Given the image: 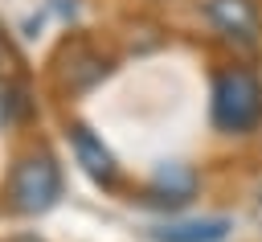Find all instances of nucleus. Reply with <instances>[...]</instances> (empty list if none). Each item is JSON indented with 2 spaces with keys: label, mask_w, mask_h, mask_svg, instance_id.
I'll list each match as a JSON object with an SVG mask.
<instances>
[{
  "label": "nucleus",
  "mask_w": 262,
  "mask_h": 242,
  "mask_svg": "<svg viewBox=\"0 0 262 242\" xmlns=\"http://www.w3.org/2000/svg\"><path fill=\"white\" fill-rule=\"evenodd\" d=\"M209 115L213 127L225 135H250L262 123V82L246 66H221L213 74V94H209Z\"/></svg>",
  "instance_id": "f257e3e1"
},
{
  "label": "nucleus",
  "mask_w": 262,
  "mask_h": 242,
  "mask_svg": "<svg viewBox=\"0 0 262 242\" xmlns=\"http://www.w3.org/2000/svg\"><path fill=\"white\" fill-rule=\"evenodd\" d=\"M8 197L20 213H45L61 197V172L49 152H29L12 164L8 176Z\"/></svg>",
  "instance_id": "f03ea898"
},
{
  "label": "nucleus",
  "mask_w": 262,
  "mask_h": 242,
  "mask_svg": "<svg viewBox=\"0 0 262 242\" xmlns=\"http://www.w3.org/2000/svg\"><path fill=\"white\" fill-rule=\"evenodd\" d=\"M205 21L229 37V41H242V45H258L262 37V12H258V0H205Z\"/></svg>",
  "instance_id": "7ed1b4c3"
},
{
  "label": "nucleus",
  "mask_w": 262,
  "mask_h": 242,
  "mask_svg": "<svg viewBox=\"0 0 262 242\" xmlns=\"http://www.w3.org/2000/svg\"><path fill=\"white\" fill-rule=\"evenodd\" d=\"M70 144H74V156H78V164L86 168L90 180H98V185H106V189L119 180V164H115V156L106 152V144H102L90 127L74 123V127H70Z\"/></svg>",
  "instance_id": "20e7f679"
},
{
  "label": "nucleus",
  "mask_w": 262,
  "mask_h": 242,
  "mask_svg": "<svg viewBox=\"0 0 262 242\" xmlns=\"http://www.w3.org/2000/svg\"><path fill=\"white\" fill-rule=\"evenodd\" d=\"M57 74H61L66 90H90L94 82H102L111 74V62L90 45H74V49H66V62H61Z\"/></svg>",
  "instance_id": "39448f33"
},
{
  "label": "nucleus",
  "mask_w": 262,
  "mask_h": 242,
  "mask_svg": "<svg viewBox=\"0 0 262 242\" xmlns=\"http://www.w3.org/2000/svg\"><path fill=\"white\" fill-rule=\"evenodd\" d=\"M229 230H233L229 217H188V221L156 226L151 238H156V242H221Z\"/></svg>",
  "instance_id": "423d86ee"
},
{
  "label": "nucleus",
  "mask_w": 262,
  "mask_h": 242,
  "mask_svg": "<svg viewBox=\"0 0 262 242\" xmlns=\"http://www.w3.org/2000/svg\"><path fill=\"white\" fill-rule=\"evenodd\" d=\"M192 189H196L192 168L168 164V168H160L156 180H151V201H160V205H184V201L192 197Z\"/></svg>",
  "instance_id": "0eeeda50"
},
{
  "label": "nucleus",
  "mask_w": 262,
  "mask_h": 242,
  "mask_svg": "<svg viewBox=\"0 0 262 242\" xmlns=\"http://www.w3.org/2000/svg\"><path fill=\"white\" fill-rule=\"evenodd\" d=\"M12 66H16V53L8 49V41H4V33H0V74H8Z\"/></svg>",
  "instance_id": "6e6552de"
}]
</instances>
